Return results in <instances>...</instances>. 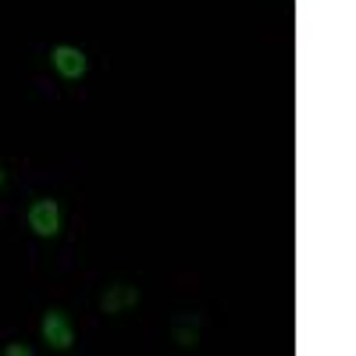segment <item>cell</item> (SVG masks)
Wrapping results in <instances>:
<instances>
[{
  "label": "cell",
  "mask_w": 356,
  "mask_h": 356,
  "mask_svg": "<svg viewBox=\"0 0 356 356\" xmlns=\"http://www.w3.org/2000/svg\"><path fill=\"white\" fill-rule=\"evenodd\" d=\"M29 228H33L40 239H54L61 232V207L57 200H36L29 207Z\"/></svg>",
  "instance_id": "cell-1"
},
{
  "label": "cell",
  "mask_w": 356,
  "mask_h": 356,
  "mask_svg": "<svg viewBox=\"0 0 356 356\" xmlns=\"http://www.w3.org/2000/svg\"><path fill=\"white\" fill-rule=\"evenodd\" d=\"M43 342L50 349H72L75 346V332H72V321L61 310H47L43 317Z\"/></svg>",
  "instance_id": "cell-2"
},
{
  "label": "cell",
  "mask_w": 356,
  "mask_h": 356,
  "mask_svg": "<svg viewBox=\"0 0 356 356\" xmlns=\"http://www.w3.org/2000/svg\"><path fill=\"white\" fill-rule=\"evenodd\" d=\"M132 307H139V289L136 285H111L104 296H100V310L104 314H125V310H132Z\"/></svg>",
  "instance_id": "cell-3"
},
{
  "label": "cell",
  "mask_w": 356,
  "mask_h": 356,
  "mask_svg": "<svg viewBox=\"0 0 356 356\" xmlns=\"http://www.w3.org/2000/svg\"><path fill=\"white\" fill-rule=\"evenodd\" d=\"M50 61L65 79H82L86 75V54L79 47H54Z\"/></svg>",
  "instance_id": "cell-4"
},
{
  "label": "cell",
  "mask_w": 356,
  "mask_h": 356,
  "mask_svg": "<svg viewBox=\"0 0 356 356\" xmlns=\"http://www.w3.org/2000/svg\"><path fill=\"white\" fill-rule=\"evenodd\" d=\"M171 335L182 349H193L200 342V314H178L171 321Z\"/></svg>",
  "instance_id": "cell-5"
},
{
  "label": "cell",
  "mask_w": 356,
  "mask_h": 356,
  "mask_svg": "<svg viewBox=\"0 0 356 356\" xmlns=\"http://www.w3.org/2000/svg\"><path fill=\"white\" fill-rule=\"evenodd\" d=\"M4 353H8V356H33V346H18V342H15V346H8Z\"/></svg>",
  "instance_id": "cell-6"
},
{
  "label": "cell",
  "mask_w": 356,
  "mask_h": 356,
  "mask_svg": "<svg viewBox=\"0 0 356 356\" xmlns=\"http://www.w3.org/2000/svg\"><path fill=\"white\" fill-rule=\"evenodd\" d=\"M0 182H4V171H0Z\"/></svg>",
  "instance_id": "cell-7"
}]
</instances>
